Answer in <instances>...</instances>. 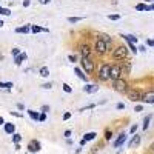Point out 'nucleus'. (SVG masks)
<instances>
[{"mask_svg":"<svg viewBox=\"0 0 154 154\" xmlns=\"http://www.w3.org/2000/svg\"><path fill=\"white\" fill-rule=\"evenodd\" d=\"M80 65H82L80 69L83 72H86V74H91L94 71V62H93V59H89V57H82Z\"/></svg>","mask_w":154,"mask_h":154,"instance_id":"1","label":"nucleus"},{"mask_svg":"<svg viewBox=\"0 0 154 154\" xmlns=\"http://www.w3.org/2000/svg\"><path fill=\"white\" fill-rule=\"evenodd\" d=\"M112 57H114V60L128 59V49H126V46H119V48H116L114 53H112Z\"/></svg>","mask_w":154,"mask_h":154,"instance_id":"2","label":"nucleus"},{"mask_svg":"<svg viewBox=\"0 0 154 154\" xmlns=\"http://www.w3.org/2000/svg\"><path fill=\"white\" fill-rule=\"evenodd\" d=\"M109 69H111L109 63H103L99 68V79L100 80H109Z\"/></svg>","mask_w":154,"mask_h":154,"instance_id":"3","label":"nucleus"},{"mask_svg":"<svg viewBox=\"0 0 154 154\" xmlns=\"http://www.w3.org/2000/svg\"><path fill=\"white\" fill-rule=\"evenodd\" d=\"M122 66L120 65H111V69H109V79L111 80H117L122 77Z\"/></svg>","mask_w":154,"mask_h":154,"instance_id":"4","label":"nucleus"},{"mask_svg":"<svg viewBox=\"0 0 154 154\" xmlns=\"http://www.w3.org/2000/svg\"><path fill=\"white\" fill-rule=\"evenodd\" d=\"M126 85H128L126 80H123L122 77H120V79H117V80H114V89H116V91L123 93L125 89H126Z\"/></svg>","mask_w":154,"mask_h":154,"instance_id":"5","label":"nucleus"},{"mask_svg":"<svg viewBox=\"0 0 154 154\" xmlns=\"http://www.w3.org/2000/svg\"><path fill=\"white\" fill-rule=\"evenodd\" d=\"M125 142H126V134H125V133H120V134H119V137L114 140L112 146H114V148H120Z\"/></svg>","mask_w":154,"mask_h":154,"instance_id":"6","label":"nucleus"},{"mask_svg":"<svg viewBox=\"0 0 154 154\" xmlns=\"http://www.w3.org/2000/svg\"><path fill=\"white\" fill-rule=\"evenodd\" d=\"M143 102V103H148V105H154V91H149L146 94L142 96V99H140Z\"/></svg>","mask_w":154,"mask_h":154,"instance_id":"7","label":"nucleus"},{"mask_svg":"<svg viewBox=\"0 0 154 154\" xmlns=\"http://www.w3.org/2000/svg\"><path fill=\"white\" fill-rule=\"evenodd\" d=\"M96 51H97V54H103V53H106V43L103 42V40H99L96 42Z\"/></svg>","mask_w":154,"mask_h":154,"instance_id":"8","label":"nucleus"},{"mask_svg":"<svg viewBox=\"0 0 154 154\" xmlns=\"http://www.w3.org/2000/svg\"><path fill=\"white\" fill-rule=\"evenodd\" d=\"M28 151H29V152L40 151V142H38V140H31V142L28 143Z\"/></svg>","mask_w":154,"mask_h":154,"instance_id":"9","label":"nucleus"},{"mask_svg":"<svg viewBox=\"0 0 154 154\" xmlns=\"http://www.w3.org/2000/svg\"><path fill=\"white\" fill-rule=\"evenodd\" d=\"M83 91H85L86 94H94V93L99 91V86H97V85H93V83H88V85L83 86Z\"/></svg>","mask_w":154,"mask_h":154,"instance_id":"10","label":"nucleus"},{"mask_svg":"<svg viewBox=\"0 0 154 154\" xmlns=\"http://www.w3.org/2000/svg\"><path fill=\"white\" fill-rule=\"evenodd\" d=\"M3 130H5L6 134H14V133H16V125H14V123H9V122H8V123L5 122V123H3Z\"/></svg>","mask_w":154,"mask_h":154,"instance_id":"11","label":"nucleus"},{"mask_svg":"<svg viewBox=\"0 0 154 154\" xmlns=\"http://www.w3.org/2000/svg\"><path fill=\"white\" fill-rule=\"evenodd\" d=\"M120 37L123 38V40H126L128 43H137V37L136 35H131V34H120Z\"/></svg>","mask_w":154,"mask_h":154,"instance_id":"12","label":"nucleus"},{"mask_svg":"<svg viewBox=\"0 0 154 154\" xmlns=\"http://www.w3.org/2000/svg\"><path fill=\"white\" fill-rule=\"evenodd\" d=\"M26 59H28L26 53H20L17 57H14V63H16V65H22V63H23L25 60H26Z\"/></svg>","mask_w":154,"mask_h":154,"instance_id":"13","label":"nucleus"},{"mask_svg":"<svg viewBox=\"0 0 154 154\" xmlns=\"http://www.w3.org/2000/svg\"><path fill=\"white\" fill-rule=\"evenodd\" d=\"M16 32H19V34H28V32H31V25H25V26L16 28Z\"/></svg>","mask_w":154,"mask_h":154,"instance_id":"14","label":"nucleus"},{"mask_svg":"<svg viewBox=\"0 0 154 154\" xmlns=\"http://www.w3.org/2000/svg\"><path fill=\"white\" fill-rule=\"evenodd\" d=\"M128 96H130V99H131L133 102H139L140 99H142L143 94H140L139 91H131V93H128Z\"/></svg>","mask_w":154,"mask_h":154,"instance_id":"15","label":"nucleus"},{"mask_svg":"<svg viewBox=\"0 0 154 154\" xmlns=\"http://www.w3.org/2000/svg\"><path fill=\"white\" fill-rule=\"evenodd\" d=\"M140 145V136H133V139H131V142L130 143H128V146H130V148H134V146H139Z\"/></svg>","mask_w":154,"mask_h":154,"instance_id":"16","label":"nucleus"},{"mask_svg":"<svg viewBox=\"0 0 154 154\" xmlns=\"http://www.w3.org/2000/svg\"><path fill=\"white\" fill-rule=\"evenodd\" d=\"M31 32H34V34L48 32V29H46V28H42V26H37V25H31Z\"/></svg>","mask_w":154,"mask_h":154,"instance_id":"17","label":"nucleus"},{"mask_svg":"<svg viewBox=\"0 0 154 154\" xmlns=\"http://www.w3.org/2000/svg\"><path fill=\"white\" fill-rule=\"evenodd\" d=\"M74 72H75V75L79 77L80 80H83V82H86V74L80 69V68H74Z\"/></svg>","mask_w":154,"mask_h":154,"instance_id":"18","label":"nucleus"},{"mask_svg":"<svg viewBox=\"0 0 154 154\" xmlns=\"http://www.w3.org/2000/svg\"><path fill=\"white\" fill-rule=\"evenodd\" d=\"M96 136H97V133L89 131V133H86V134L83 136V139H82V140H85V142H89V140H94V139H96Z\"/></svg>","mask_w":154,"mask_h":154,"instance_id":"19","label":"nucleus"},{"mask_svg":"<svg viewBox=\"0 0 154 154\" xmlns=\"http://www.w3.org/2000/svg\"><path fill=\"white\" fill-rule=\"evenodd\" d=\"M82 57H89V54H91V49H89L88 45H82Z\"/></svg>","mask_w":154,"mask_h":154,"instance_id":"20","label":"nucleus"},{"mask_svg":"<svg viewBox=\"0 0 154 154\" xmlns=\"http://www.w3.org/2000/svg\"><path fill=\"white\" fill-rule=\"evenodd\" d=\"M28 114H29V117L34 120V122H38V112L37 111H32V109H28Z\"/></svg>","mask_w":154,"mask_h":154,"instance_id":"21","label":"nucleus"},{"mask_svg":"<svg viewBox=\"0 0 154 154\" xmlns=\"http://www.w3.org/2000/svg\"><path fill=\"white\" fill-rule=\"evenodd\" d=\"M151 117H152V116H151V114H148V116H146V117L143 119V130H145V131L148 130V126H149V122H151Z\"/></svg>","mask_w":154,"mask_h":154,"instance_id":"22","label":"nucleus"},{"mask_svg":"<svg viewBox=\"0 0 154 154\" xmlns=\"http://www.w3.org/2000/svg\"><path fill=\"white\" fill-rule=\"evenodd\" d=\"M38 72H40L42 77H49V68H48V66H42Z\"/></svg>","mask_w":154,"mask_h":154,"instance_id":"23","label":"nucleus"},{"mask_svg":"<svg viewBox=\"0 0 154 154\" xmlns=\"http://www.w3.org/2000/svg\"><path fill=\"white\" fill-rule=\"evenodd\" d=\"M136 9H137V11H148V5H145V3H137V5H136Z\"/></svg>","mask_w":154,"mask_h":154,"instance_id":"24","label":"nucleus"},{"mask_svg":"<svg viewBox=\"0 0 154 154\" xmlns=\"http://www.w3.org/2000/svg\"><path fill=\"white\" fill-rule=\"evenodd\" d=\"M20 140H22V136H20V134H17V133H14V134H12V142H14L16 145L20 142Z\"/></svg>","mask_w":154,"mask_h":154,"instance_id":"25","label":"nucleus"},{"mask_svg":"<svg viewBox=\"0 0 154 154\" xmlns=\"http://www.w3.org/2000/svg\"><path fill=\"white\" fill-rule=\"evenodd\" d=\"M0 88L9 89V88H12V83H11V82H0Z\"/></svg>","mask_w":154,"mask_h":154,"instance_id":"26","label":"nucleus"},{"mask_svg":"<svg viewBox=\"0 0 154 154\" xmlns=\"http://www.w3.org/2000/svg\"><path fill=\"white\" fill-rule=\"evenodd\" d=\"M130 69H131V63H130V60H126L125 62V69H122V72H130Z\"/></svg>","mask_w":154,"mask_h":154,"instance_id":"27","label":"nucleus"},{"mask_svg":"<svg viewBox=\"0 0 154 154\" xmlns=\"http://www.w3.org/2000/svg\"><path fill=\"white\" fill-rule=\"evenodd\" d=\"M62 88H63V91H65V93H68V94L72 91V88H71L68 83H63V85H62Z\"/></svg>","mask_w":154,"mask_h":154,"instance_id":"28","label":"nucleus"},{"mask_svg":"<svg viewBox=\"0 0 154 154\" xmlns=\"http://www.w3.org/2000/svg\"><path fill=\"white\" fill-rule=\"evenodd\" d=\"M80 20H83L82 17H68V22L69 23H77V22H80Z\"/></svg>","mask_w":154,"mask_h":154,"instance_id":"29","label":"nucleus"},{"mask_svg":"<svg viewBox=\"0 0 154 154\" xmlns=\"http://www.w3.org/2000/svg\"><path fill=\"white\" fill-rule=\"evenodd\" d=\"M0 14H2V16H9L11 11L8 8H0Z\"/></svg>","mask_w":154,"mask_h":154,"instance_id":"30","label":"nucleus"},{"mask_svg":"<svg viewBox=\"0 0 154 154\" xmlns=\"http://www.w3.org/2000/svg\"><path fill=\"white\" fill-rule=\"evenodd\" d=\"M11 54L14 56V57H17V56L20 54V49H19V48H12V49H11Z\"/></svg>","mask_w":154,"mask_h":154,"instance_id":"31","label":"nucleus"},{"mask_svg":"<svg viewBox=\"0 0 154 154\" xmlns=\"http://www.w3.org/2000/svg\"><path fill=\"white\" fill-rule=\"evenodd\" d=\"M128 46H130V49L133 51L134 54H137V53H139V51H137V46H136L134 43H128Z\"/></svg>","mask_w":154,"mask_h":154,"instance_id":"32","label":"nucleus"},{"mask_svg":"<svg viewBox=\"0 0 154 154\" xmlns=\"http://www.w3.org/2000/svg\"><path fill=\"white\" fill-rule=\"evenodd\" d=\"M108 19H109V20H119V19H120V16H119V14H109V16H108Z\"/></svg>","mask_w":154,"mask_h":154,"instance_id":"33","label":"nucleus"},{"mask_svg":"<svg viewBox=\"0 0 154 154\" xmlns=\"http://www.w3.org/2000/svg\"><path fill=\"white\" fill-rule=\"evenodd\" d=\"M111 137H112V131L106 130V133H105V139H106V140H111Z\"/></svg>","mask_w":154,"mask_h":154,"instance_id":"34","label":"nucleus"},{"mask_svg":"<svg viewBox=\"0 0 154 154\" xmlns=\"http://www.w3.org/2000/svg\"><path fill=\"white\" fill-rule=\"evenodd\" d=\"M45 120H46V114H43V112L38 114V122H45Z\"/></svg>","mask_w":154,"mask_h":154,"instance_id":"35","label":"nucleus"},{"mask_svg":"<svg viewBox=\"0 0 154 154\" xmlns=\"http://www.w3.org/2000/svg\"><path fill=\"white\" fill-rule=\"evenodd\" d=\"M42 88H43V89H51V88H53V83H51V82H49V83H43Z\"/></svg>","mask_w":154,"mask_h":154,"instance_id":"36","label":"nucleus"},{"mask_svg":"<svg viewBox=\"0 0 154 154\" xmlns=\"http://www.w3.org/2000/svg\"><path fill=\"white\" fill-rule=\"evenodd\" d=\"M136 131H137V125H133V126L130 128V133H131V134H136Z\"/></svg>","mask_w":154,"mask_h":154,"instance_id":"37","label":"nucleus"},{"mask_svg":"<svg viewBox=\"0 0 154 154\" xmlns=\"http://www.w3.org/2000/svg\"><path fill=\"white\" fill-rule=\"evenodd\" d=\"M68 60H69V62H72V63H74V62H75V60H77V57H75V56H72V54H69V56H68Z\"/></svg>","mask_w":154,"mask_h":154,"instance_id":"38","label":"nucleus"},{"mask_svg":"<svg viewBox=\"0 0 154 154\" xmlns=\"http://www.w3.org/2000/svg\"><path fill=\"white\" fill-rule=\"evenodd\" d=\"M142 109H143V106H142V105H136V108H134V111H136V112H140Z\"/></svg>","mask_w":154,"mask_h":154,"instance_id":"39","label":"nucleus"},{"mask_svg":"<svg viewBox=\"0 0 154 154\" xmlns=\"http://www.w3.org/2000/svg\"><path fill=\"white\" fill-rule=\"evenodd\" d=\"M116 108H117V109H125V103H122V102H120V103L116 105Z\"/></svg>","mask_w":154,"mask_h":154,"instance_id":"40","label":"nucleus"},{"mask_svg":"<svg viewBox=\"0 0 154 154\" xmlns=\"http://www.w3.org/2000/svg\"><path fill=\"white\" fill-rule=\"evenodd\" d=\"M42 111H43V114H46V112L49 111V106H48V105H43V106H42Z\"/></svg>","mask_w":154,"mask_h":154,"instance_id":"41","label":"nucleus"},{"mask_svg":"<svg viewBox=\"0 0 154 154\" xmlns=\"http://www.w3.org/2000/svg\"><path fill=\"white\" fill-rule=\"evenodd\" d=\"M71 117V112H65V114H63V120H68Z\"/></svg>","mask_w":154,"mask_h":154,"instance_id":"42","label":"nucleus"},{"mask_svg":"<svg viewBox=\"0 0 154 154\" xmlns=\"http://www.w3.org/2000/svg\"><path fill=\"white\" fill-rule=\"evenodd\" d=\"M94 106H96L94 103H93V105H88V106H85V108H82L80 111H86V109H91V108H94Z\"/></svg>","mask_w":154,"mask_h":154,"instance_id":"43","label":"nucleus"},{"mask_svg":"<svg viewBox=\"0 0 154 154\" xmlns=\"http://www.w3.org/2000/svg\"><path fill=\"white\" fill-rule=\"evenodd\" d=\"M63 136H65L66 139H69V137H71V131H69V130H66L65 133H63Z\"/></svg>","mask_w":154,"mask_h":154,"instance_id":"44","label":"nucleus"},{"mask_svg":"<svg viewBox=\"0 0 154 154\" xmlns=\"http://www.w3.org/2000/svg\"><path fill=\"white\" fill-rule=\"evenodd\" d=\"M51 2V0H38V3H40V5H48Z\"/></svg>","mask_w":154,"mask_h":154,"instance_id":"45","label":"nucleus"},{"mask_svg":"<svg viewBox=\"0 0 154 154\" xmlns=\"http://www.w3.org/2000/svg\"><path fill=\"white\" fill-rule=\"evenodd\" d=\"M146 45H148V46H154V40H151V38H148V40H146Z\"/></svg>","mask_w":154,"mask_h":154,"instance_id":"46","label":"nucleus"},{"mask_svg":"<svg viewBox=\"0 0 154 154\" xmlns=\"http://www.w3.org/2000/svg\"><path fill=\"white\" fill-rule=\"evenodd\" d=\"M29 3H31L29 0H23V6H25V8H28V6H29Z\"/></svg>","mask_w":154,"mask_h":154,"instance_id":"47","label":"nucleus"},{"mask_svg":"<svg viewBox=\"0 0 154 154\" xmlns=\"http://www.w3.org/2000/svg\"><path fill=\"white\" fill-rule=\"evenodd\" d=\"M17 108H19V109H25V105H23V103H17Z\"/></svg>","mask_w":154,"mask_h":154,"instance_id":"48","label":"nucleus"},{"mask_svg":"<svg viewBox=\"0 0 154 154\" xmlns=\"http://www.w3.org/2000/svg\"><path fill=\"white\" fill-rule=\"evenodd\" d=\"M11 114H12V116H16V117H20V114L16 112V111H11Z\"/></svg>","mask_w":154,"mask_h":154,"instance_id":"49","label":"nucleus"},{"mask_svg":"<svg viewBox=\"0 0 154 154\" xmlns=\"http://www.w3.org/2000/svg\"><path fill=\"white\" fill-rule=\"evenodd\" d=\"M148 11H154V3L152 5H148Z\"/></svg>","mask_w":154,"mask_h":154,"instance_id":"50","label":"nucleus"},{"mask_svg":"<svg viewBox=\"0 0 154 154\" xmlns=\"http://www.w3.org/2000/svg\"><path fill=\"white\" fill-rule=\"evenodd\" d=\"M5 123V120H3V117H2V116H0V125H3Z\"/></svg>","mask_w":154,"mask_h":154,"instance_id":"51","label":"nucleus"},{"mask_svg":"<svg viewBox=\"0 0 154 154\" xmlns=\"http://www.w3.org/2000/svg\"><path fill=\"white\" fill-rule=\"evenodd\" d=\"M2 26H3V22H2V20H0V28H2Z\"/></svg>","mask_w":154,"mask_h":154,"instance_id":"52","label":"nucleus"},{"mask_svg":"<svg viewBox=\"0 0 154 154\" xmlns=\"http://www.w3.org/2000/svg\"><path fill=\"white\" fill-rule=\"evenodd\" d=\"M151 149H154V143H152V145H151Z\"/></svg>","mask_w":154,"mask_h":154,"instance_id":"53","label":"nucleus"}]
</instances>
